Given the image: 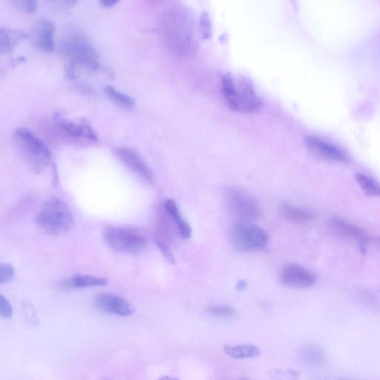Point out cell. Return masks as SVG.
Masks as SVG:
<instances>
[{
    "mask_svg": "<svg viewBox=\"0 0 380 380\" xmlns=\"http://www.w3.org/2000/svg\"><path fill=\"white\" fill-rule=\"evenodd\" d=\"M121 0H99L100 6L105 8H110L118 4Z\"/></svg>",
    "mask_w": 380,
    "mask_h": 380,
    "instance_id": "obj_31",
    "label": "cell"
},
{
    "mask_svg": "<svg viewBox=\"0 0 380 380\" xmlns=\"http://www.w3.org/2000/svg\"><path fill=\"white\" fill-rule=\"evenodd\" d=\"M15 275L14 268L8 263H2L0 266V284L4 285L12 281Z\"/></svg>",
    "mask_w": 380,
    "mask_h": 380,
    "instance_id": "obj_24",
    "label": "cell"
},
{
    "mask_svg": "<svg viewBox=\"0 0 380 380\" xmlns=\"http://www.w3.org/2000/svg\"><path fill=\"white\" fill-rule=\"evenodd\" d=\"M375 241L378 247L380 248V237L376 238Z\"/></svg>",
    "mask_w": 380,
    "mask_h": 380,
    "instance_id": "obj_33",
    "label": "cell"
},
{
    "mask_svg": "<svg viewBox=\"0 0 380 380\" xmlns=\"http://www.w3.org/2000/svg\"><path fill=\"white\" fill-rule=\"evenodd\" d=\"M108 285V279L92 276L77 275L63 282V288H86Z\"/></svg>",
    "mask_w": 380,
    "mask_h": 380,
    "instance_id": "obj_18",
    "label": "cell"
},
{
    "mask_svg": "<svg viewBox=\"0 0 380 380\" xmlns=\"http://www.w3.org/2000/svg\"><path fill=\"white\" fill-rule=\"evenodd\" d=\"M162 33L165 43L174 54L187 56L196 50V26L192 14L187 10H174L166 15Z\"/></svg>",
    "mask_w": 380,
    "mask_h": 380,
    "instance_id": "obj_2",
    "label": "cell"
},
{
    "mask_svg": "<svg viewBox=\"0 0 380 380\" xmlns=\"http://www.w3.org/2000/svg\"><path fill=\"white\" fill-rule=\"evenodd\" d=\"M19 11L26 14H33L37 11V0H10Z\"/></svg>",
    "mask_w": 380,
    "mask_h": 380,
    "instance_id": "obj_23",
    "label": "cell"
},
{
    "mask_svg": "<svg viewBox=\"0 0 380 380\" xmlns=\"http://www.w3.org/2000/svg\"><path fill=\"white\" fill-rule=\"evenodd\" d=\"M329 229L335 235L353 239L362 252H366L372 241V237L366 231L339 218L334 217L329 221Z\"/></svg>",
    "mask_w": 380,
    "mask_h": 380,
    "instance_id": "obj_9",
    "label": "cell"
},
{
    "mask_svg": "<svg viewBox=\"0 0 380 380\" xmlns=\"http://www.w3.org/2000/svg\"><path fill=\"white\" fill-rule=\"evenodd\" d=\"M317 280L314 272L296 264L284 267L280 275L281 284L293 288H307L313 286Z\"/></svg>",
    "mask_w": 380,
    "mask_h": 380,
    "instance_id": "obj_10",
    "label": "cell"
},
{
    "mask_svg": "<svg viewBox=\"0 0 380 380\" xmlns=\"http://www.w3.org/2000/svg\"><path fill=\"white\" fill-rule=\"evenodd\" d=\"M103 238L110 248L123 252L138 253L149 246L148 239L132 228H110L104 232Z\"/></svg>",
    "mask_w": 380,
    "mask_h": 380,
    "instance_id": "obj_7",
    "label": "cell"
},
{
    "mask_svg": "<svg viewBox=\"0 0 380 380\" xmlns=\"http://www.w3.org/2000/svg\"><path fill=\"white\" fill-rule=\"evenodd\" d=\"M94 305L106 313L121 317H130L135 311V308L128 300L115 294H101L94 299Z\"/></svg>",
    "mask_w": 380,
    "mask_h": 380,
    "instance_id": "obj_12",
    "label": "cell"
},
{
    "mask_svg": "<svg viewBox=\"0 0 380 380\" xmlns=\"http://www.w3.org/2000/svg\"><path fill=\"white\" fill-rule=\"evenodd\" d=\"M306 145L310 152L319 158L337 163H346L349 161L348 156L343 150L314 136L306 138Z\"/></svg>",
    "mask_w": 380,
    "mask_h": 380,
    "instance_id": "obj_11",
    "label": "cell"
},
{
    "mask_svg": "<svg viewBox=\"0 0 380 380\" xmlns=\"http://www.w3.org/2000/svg\"><path fill=\"white\" fill-rule=\"evenodd\" d=\"M304 357L311 364L318 365L323 361V356L320 350L315 347H309L305 350Z\"/></svg>",
    "mask_w": 380,
    "mask_h": 380,
    "instance_id": "obj_27",
    "label": "cell"
},
{
    "mask_svg": "<svg viewBox=\"0 0 380 380\" xmlns=\"http://www.w3.org/2000/svg\"><path fill=\"white\" fill-rule=\"evenodd\" d=\"M12 141L18 153L35 172H41L52 163V154L43 141L24 128L12 134Z\"/></svg>",
    "mask_w": 380,
    "mask_h": 380,
    "instance_id": "obj_4",
    "label": "cell"
},
{
    "mask_svg": "<svg viewBox=\"0 0 380 380\" xmlns=\"http://www.w3.org/2000/svg\"><path fill=\"white\" fill-rule=\"evenodd\" d=\"M56 123L57 128L71 140L91 143L97 139L95 132L87 124L61 118L56 120Z\"/></svg>",
    "mask_w": 380,
    "mask_h": 380,
    "instance_id": "obj_14",
    "label": "cell"
},
{
    "mask_svg": "<svg viewBox=\"0 0 380 380\" xmlns=\"http://www.w3.org/2000/svg\"><path fill=\"white\" fill-rule=\"evenodd\" d=\"M281 211L285 217L291 222L306 223L313 220L314 218L313 213L290 206V204H283L281 207Z\"/></svg>",
    "mask_w": 380,
    "mask_h": 380,
    "instance_id": "obj_19",
    "label": "cell"
},
{
    "mask_svg": "<svg viewBox=\"0 0 380 380\" xmlns=\"http://www.w3.org/2000/svg\"><path fill=\"white\" fill-rule=\"evenodd\" d=\"M221 90L228 106L232 111L254 114L262 108L254 86L246 78L236 81L231 74H227L222 78Z\"/></svg>",
    "mask_w": 380,
    "mask_h": 380,
    "instance_id": "obj_3",
    "label": "cell"
},
{
    "mask_svg": "<svg viewBox=\"0 0 380 380\" xmlns=\"http://www.w3.org/2000/svg\"><path fill=\"white\" fill-rule=\"evenodd\" d=\"M37 222L44 231L55 236L70 232L74 225L70 208L59 199H52L46 202L37 213Z\"/></svg>",
    "mask_w": 380,
    "mask_h": 380,
    "instance_id": "obj_5",
    "label": "cell"
},
{
    "mask_svg": "<svg viewBox=\"0 0 380 380\" xmlns=\"http://www.w3.org/2000/svg\"><path fill=\"white\" fill-rule=\"evenodd\" d=\"M164 208L171 219L177 225L181 237L186 239L190 238L192 236V229L189 223L183 219L177 203L172 199H168L165 201Z\"/></svg>",
    "mask_w": 380,
    "mask_h": 380,
    "instance_id": "obj_17",
    "label": "cell"
},
{
    "mask_svg": "<svg viewBox=\"0 0 380 380\" xmlns=\"http://www.w3.org/2000/svg\"><path fill=\"white\" fill-rule=\"evenodd\" d=\"M228 201L229 209L239 221H252L259 217L258 201L246 192L237 189L230 190Z\"/></svg>",
    "mask_w": 380,
    "mask_h": 380,
    "instance_id": "obj_8",
    "label": "cell"
},
{
    "mask_svg": "<svg viewBox=\"0 0 380 380\" xmlns=\"http://www.w3.org/2000/svg\"><path fill=\"white\" fill-rule=\"evenodd\" d=\"M231 242L242 252H257L264 249L269 241V234L251 221H239L232 229Z\"/></svg>",
    "mask_w": 380,
    "mask_h": 380,
    "instance_id": "obj_6",
    "label": "cell"
},
{
    "mask_svg": "<svg viewBox=\"0 0 380 380\" xmlns=\"http://www.w3.org/2000/svg\"><path fill=\"white\" fill-rule=\"evenodd\" d=\"M210 313L219 317H228L236 315V311L229 306H210L208 308Z\"/></svg>",
    "mask_w": 380,
    "mask_h": 380,
    "instance_id": "obj_29",
    "label": "cell"
},
{
    "mask_svg": "<svg viewBox=\"0 0 380 380\" xmlns=\"http://www.w3.org/2000/svg\"><path fill=\"white\" fill-rule=\"evenodd\" d=\"M247 288V284L245 281H239L237 285V288L238 290H243Z\"/></svg>",
    "mask_w": 380,
    "mask_h": 380,
    "instance_id": "obj_32",
    "label": "cell"
},
{
    "mask_svg": "<svg viewBox=\"0 0 380 380\" xmlns=\"http://www.w3.org/2000/svg\"><path fill=\"white\" fill-rule=\"evenodd\" d=\"M55 26L48 21L37 23L33 30L32 40L37 50L51 54L55 50L54 43Z\"/></svg>",
    "mask_w": 380,
    "mask_h": 380,
    "instance_id": "obj_15",
    "label": "cell"
},
{
    "mask_svg": "<svg viewBox=\"0 0 380 380\" xmlns=\"http://www.w3.org/2000/svg\"><path fill=\"white\" fill-rule=\"evenodd\" d=\"M199 29L204 40H208L212 36V24L207 13H203L199 19Z\"/></svg>",
    "mask_w": 380,
    "mask_h": 380,
    "instance_id": "obj_26",
    "label": "cell"
},
{
    "mask_svg": "<svg viewBox=\"0 0 380 380\" xmlns=\"http://www.w3.org/2000/svg\"><path fill=\"white\" fill-rule=\"evenodd\" d=\"M155 241L166 261L171 263V264H174L175 259L170 246H169V243L167 241L160 239H155Z\"/></svg>",
    "mask_w": 380,
    "mask_h": 380,
    "instance_id": "obj_28",
    "label": "cell"
},
{
    "mask_svg": "<svg viewBox=\"0 0 380 380\" xmlns=\"http://www.w3.org/2000/svg\"><path fill=\"white\" fill-rule=\"evenodd\" d=\"M28 38V34L19 29L2 27L0 28V52L5 54L12 53Z\"/></svg>",
    "mask_w": 380,
    "mask_h": 380,
    "instance_id": "obj_16",
    "label": "cell"
},
{
    "mask_svg": "<svg viewBox=\"0 0 380 380\" xmlns=\"http://www.w3.org/2000/svg\"><path fill=\"white\" fill-rule=\"evenodd\" d=\"M104 93L112 103L123 109H130L135 104L133 97L115 89L112 86H106Z\"/></svg>",
    "mask_w": 380,
    "mask_h": 380,
    "instance_id": "obj_21",
    "label": "cell"
},
{
    "mask_svg": "<svg viewBox=\"0 0 380 380\" xmlns=\"http://www.w3.org/2000/svg\"><path fill=\"white\" fill-rule=\"evenodd\" d=\"M115 152L119 159L130 170L138 174L144 180L148 182L153 181L154 178L151 169L137 151L132 148L121 147L117 149Z\"/></svg>",
    "mask_w": 380,
    "mask_h": 380,
    "instance_id": "obj_13",
    "label": "cell"
},
{
    "mask_svg": "<svg viewBox=\"0 0 380 380\" xmlns=\"http://www.w3.org/2000/svg\"><path fill=\"white\" fill-rule=\"evenodd\" d=\"M0 313L6 319H11L13 315V308L8 299L3 295L0 297Z\"/></svg>",
    "mask_w": 380,
    "mask_h": 380,
    "instance_id": "obj_30",
    "label": "cell"
},
{
    "mask_svg": "<svg viewBox=\"0 0 380 380\" xmlns=\"http://www.w3.org/2000/svg\"><path fill=\"white\" fill-rule=\"evenodd\" d=\"M60 50L69 63L66 67V74L74 79L78 70H99L101 67L99 55L96 48L78 26L68 27L60 41Z\"/></svg>",
    "mask_w": 380,
    "mask_h": 380,
    "instance_id": "obj_1",
    "label": "cell"
},
{
    "mask_svg": "<svg viewBox=\"0 0 380 380\" xmlns=\"http://www.w3.org/2000/svg\"><path fill=\"white\" fill-rule=\"evenodd\" d=\"M223 352L230 357L235 359L254 358L260 355L259 348L252 345L227 346L223 348Z\"/></svg>",
    "mask_w": 380,
    "mask_h": 380,
    "instance_id": "obj_20",
    "label": "cell"
},
{
    "mask_svg": "<svg viewBox=\"0 0 380 380\" xmlns=\"http://www.w3.org/2000/svg\"><path fill=\"white\" fill-rule=\"evenodd\" d=\"M359 187L369 196L380 197V185L374 179L363 174H357L355 177Z\"/></svg>",
    "mask_w": 380,
    "mask_h": 380,
    "instance_id": "obj_22",
    "label": "cell"
},
{
    "mask_svg": "<svg viewBox=\"0 0 380 380\" xmlns=\"http://www.w3.org/2000/svg\"><path fill=\"white\" fill-rule=\"evenodd\" d=\"M45 2L58 11H69L74 7L79 0H45Z\"/></svg>",
    "mask_w": 380,
    "mask_h": 380,
    "instance_id": "obj_25",
    "label": "cell"
}]
</instances>
